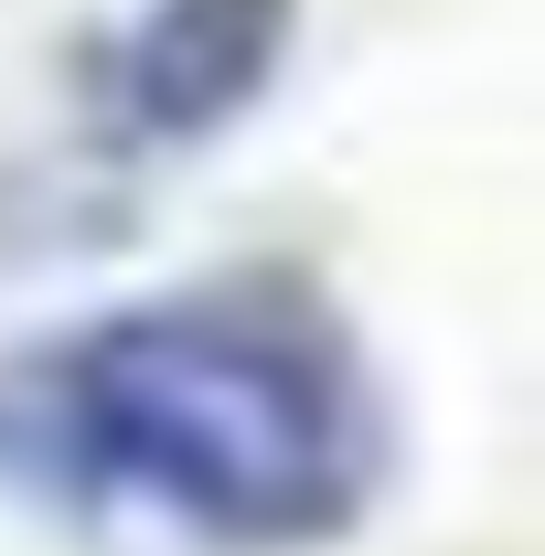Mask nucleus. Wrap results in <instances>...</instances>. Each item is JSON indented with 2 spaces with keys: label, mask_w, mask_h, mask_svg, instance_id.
<instances>
[{
  "label": "nucleus",
  "mask_w": 545,
  "mask_h": 556,
  "mask_svg": "<svg viewBox=\"0 0 545 556\" xmlns=\"http://www.w3.org/2000/svg\"><path fill=\"white\" fill-rule=\"evenodd\" d=\"M289 33L300 0H129L75 54V108L107 150H193L268 97Z\"/></svg>",
  "instance_id": "f03ea898"
},
{
  "label": "nucleus",
  "mask_w": 545,
  "mask_h": 556,
  "mask_svg": "<svg viewBox=\"0 0 545 556\" xmlns=\"http://www.w3.org/2000/svg\"><path fill=\"white\" fill-rule=\"evenodd\" d=\"M385 450L375 353L300 268H214L0 353V492L214 556L342 546Z\"/></svg>",
  "instance_id": "f257e3e1"
}]
</instances>
